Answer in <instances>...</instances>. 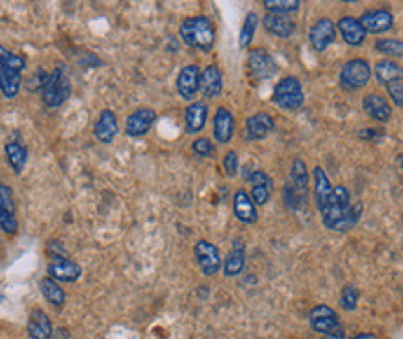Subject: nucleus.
Returning <instances> with one entry per match:
<instances>
[{
    "mask_svg": "<svg viewBox=\"0 0 403 339\" xmlns=\"http://www.w3.org/2000/svg\"><path fill=\"white\" fill-rule=\"evenodd\" d=\"M359 289H357L355 286H351V284H348V286L342 287V291H340V297H339V306L342 308V310H346V312H353L357 308V302H359Z\"/></svg>",
    "mask_w": 403,
    "mask_h": 339,
    "instance_id": "nucleus-33",
    "label": "nucleus"
},
{
    "mask_svg": "<svg viewBox=\"0 0 403 339\" xmlns=\"http://www.w3.org/2000/svg\"><path fill=\"white\" fill-rule=\"evenodd\" d=\"M236 130V119L227 106H219L212 119V136L216 143L227 145L233 141Z\"/></svg>",
    "mask_w": 403,
    "mask_h": 339,
    "instance_id": "nucleus-16",
    "label": "nucleus"
},
{
    "mask_svg": "<svg viewBox=\"0 0 403 339\" xmlns=\"http://www.w3.org/2000/svg\"><path fill=\"white\" fill-rule=\"evenodd\" d=\"M275 128V121L270 113L266 112H259L253 113L245 119V127H244V138L245 141H264Z\"/></svg>",
    "mask_w": 403,
    "mask_h": 339,
    "instance_id": "nucleus-14",
    "label": "nucleus"
},
{
    "mask_svg": "<svg viewBox=\"0 0 403 339\" xmlns=\"http://www.w3.org/2000/svg\"><path fill=\"white\" fill-rule=\"evenodd\" d=\"M374 50H376V52H379V54H385V56H388V59L402 58L403 43H402V39H394V38L376 39V43H374Z\"/></svg>",
    "mask_w": 403,
    "mask_h": 339,
    "instance_id": "nucleus-32",
    "label": "nucleus"
},
{
    "mask_svg": "<svg viewBox=\"0 0 403 339\" xmlns=\"http://www.w3.org/2000/svg\"><path fill=\"white\" fill-rule=\"evenodd\" d=\"M259 15H257V11H250L247 15H245L244 22H242V28H240V38H238V45L242 50L251 47V43L255 39L257 28H259Z\"/></svg>",
    "mask_w": 403,
    "mask_h": 339,
    "instance_id": "nucleus-30",
    "label": "nucleus"
},
{
    "mask_svg": "<svg viewBox=\"0 0 403 339\" xmlns=\"http://www.w3.org/2000/svg\"><path fill=\"white\" fill-rule=\"evenodd\" d=\"M390 101L394 102V106L402 108L403 106V80H396V82H390V84L385 85Z\"/></svg>",
    "mask_w": 403,
    "mask_h": 339,
    "instance_id": "nucleus-39",
    "label": "nucleus"
},
{
    "mask_svg": "<svg viewBox=\"0 0 403 339\" xmlns=\"http://www.w3.org/2000/svg\"><path fill=\"white\" fill-rule=\"evenodd\" d=\"M351 339H377V336L374 332H361V334H357L355 338Z\"/></svg>",
    "mask_w": 403,
    "mask_h": 339,
    "instance_id": "nucleus-45",
    "label": "nucleus"
},
{
    "mask_svg": "<svg viewBox=\"0 0 403 339\" xmlns=\"http://www.w3.org/2000/svg\"><path fill=\"white\" fill-rule=\"evenodd\" d=\"M0 208L6 212L15 213V201H13V191L0 182Z\"/></svg>",
    "mask_w": 403,
    "mask_h": 339,
    "instance_id": "nucleus-40",
    "label": "nucleus"
},
{
    "mask_svg": "<svg viewBox=\"0 0 403 339\" xmlns=\"http://www.w3.org/2000/svg\"><path fill=\"white\" fill-rule=\"evenodd\" d=\"M67 338H69V330L58 329L53 332V339H67Z\"/></svg>",
    "mask_w": 403,
    "mask_h": 339,
    "instance_id": "nucleus-44",
    "label": "nucleus"
},
{
    "mask_svg": "<svg viewBox=\"0 0 403 339\" xmlns=\"http://www.w3.org/2000/svg\"><path fill=\"white\" fill-rule=\"evenodd\" d=\"M320 339H346V334H344V330L339 326V329L329 332V334H324Z\"/></svg>",
    "mask_w": 403,
    "mask_h": 339,
    "instance_id": "nucleus-43",
    "label": "nucleus"
},
{
    "mask_svg": "<svg viewBox=\"0 0 403 339\" xmlns=\"http://www.w3.org/2000/svg\"><path fill=\"white\" fill-rule=\"evenodd\" d=\"M290 184L292 187H296L299 193L308 196V167L305 164V159L296 158L292 161V167H290Z\"/></svg>",
    "mask_w": 403,
    "mask_h": 339,
    "instance_id": "nucleus-29",
    "label": "nucleus"
},
{
    "mask_svg": "<svg viewBox=\"0 0 403 339\" xmlns=\"http://www.w3.org/2000/svg\"><path fill=\"white\" fill-rule=\"evenodd\" d=\"M233 213L242 224H255L259 221L257 206L250 199V193L245 189H236L233 196Z\"/></svg>",
    "mask_w": 403,
    "mask_h": 339,
    "instance_id": "nucleus-20",
    "label": "nucleus"
},
{
    "mask_svg": "<svg viewBox=\"0 0 403 339\" xmlns=\"http://www.w3.org/2000/svg\"><path fill=\"white\" fill-rule=\"evenodd\" d=\"M314 202L322 215V223L331 232H350L361 219L362 206L353 204L351 191L344 184L333 186L320 165L313 169Z\"/></svg>",
    "mask_w": 403,
    "mask_h": 339,
    "instance_id": "nucleus-1",
    "label": "nucleus"
},
{
    "mask_svg": "<svg viewBox=\"0 0 403 339\" xmlns=\"http://www.w3.org/2000/svg\"><path fill=\"white\" fill-rule=\"evenodd\" d=\"M262 6H264L266 13L288 17L301 8V0H262Z\"/></svg>",
    "mask_w": 403,
    "mask_h": 339,
    "instance_id": "nucleus-31",
    "label": "nucleus"
},
{
    "mask_svg": "<svg viewBox=\"0 0 403 339\" xmlns=\"http://www.w3.org/2000/svg\"><path fill=\"white\" fill-rule=\"evenodd\" d=\"M385 132L383 130H377V128H364L359 132V138L364 139V141H379V138H383Z\"/></svg>",
    "mask_w": 403,
    "mask_h": 339,
    "instance_id": "nucleus-42",
    "label": "nucleus"
},
{
    "mask_svg": "<svg viewBox=\"0 0 403 339\" xmlns=\"http://www.w3.org/2000/svg\"><path fill=\"white\" fill-rule=\"evenodd\" d=\"M208 104L205 101H193L186 106L184 112V130L188 134H199L207 127Z\"/></svg>",
    "mask_w": 403,
    "mask_h": 339,
    "instance_id": "nucleus-21",
    "label": "nucleus"
},
{
    "mask_svg": "<svg viewBox=\"0 0 403 339\" xmlns=\"http://www.w3.org/2000/svg\"><path fill=\"white\" fill-rule=\"evenodd\" d=\"M199 91L205 99H218L223 93V73L216 64L207 65L201 71Z\"/></svg>",
    "mask_w": 403,
    "mask_h": 339,
    "instance_id": "nucleus-19",
    "label": "nucleus"
},
{
    "mask_svg": "<svg viewBox=\"0 0 403 339\" xmlns=\"http://www.w3.org/2000/svg\"><path fill=\"white\" fill-rule=\"evenodd\" d=\"M334 28H336V34H340V38L344 39L346 45H350V47H361L362 43L367 41V32L362 30L357 17H340Z\"/></svg>",
    "mask_w": 403,
    "mask_h": 339,
    "instance_id": "nucleus-18",
    "label": "nucleus"
},
{
    "mask_svg": "<svg viewBox=\"0 0 403 339\" xmlns=\"http://www.w3.org/2000/svg\"><path fill=\"white\" fill-rule=\"evenodd\" d=\"M279 73L275 58L266 48L255 47L247 54V75L253 82L260 84L266 80H271Z\"/></svg>",
    "mask_w": 403,
    "mask_h": 339,
    "instance_id": "nucleus-7",
    "label": "nucleus"
},
{
    "mask_svg": "<svg viewBox=\"0 0 403 339\" xmlns=\"http://www.w3.org/2000/svg\"><path fill=\"white\" fill-rule=\"evenodd\" d=\"M361 22L362 30L368 34H387L394 28V13L387 8H376V10L362 11V15L357 19Z\"/></svg>",
    "mask_w": 403,
    "mask_h": 339,
    "instance_id": "nucleus-9",
    "label": "nucleus"
},
{
    "mask_svg": "<svg viewBox=\"0 0 403 339\" xmlns=\"http://www.w3.org/2000/svg\"><path fill=\"white\" fill-rule=\"evenodd\" d=\"M25 67L27 62L22 56L0 45V93L4 99H15L19 95Z\"/></svg>",
    "mask_w": 403,
    "mask_h": 339,
    "instance_id": "nucleus-3",
    "label": "nucleus"
},
{
    "mask_svg": "<svg viewBox=\"0 0 403 339\" xmlns=\"http://www.w3.org/2000/svg\"><path fill=\"white\" fill-rule=\"evenodd\" d=\"M245 267V245L240 239H234L233 249L228 250L227 258L221 261L223 275L227 278H234V276L242 275V271Z\"/></svg>",
    "mask_w": 403,
    "mask_h": 339,
    "instance_id": "nucleus-24",
    "label": "nucleus"
},
{
    "mask_svg": "<svg viewBox=\"0 0 403 339\" xmlns=\"http://www.w3.org/2000/svg\"><path fill=\"white\" fill-rule=\"evenodd\" d=\"M376 75L377 84L387 85L390 82H396V80H403V67L396 62V59H379L376 65H374V71Z\"/></svg>",
    "mask_w": 403,
    "mask_h": 339,
    "instance_id": "nucleus-26",
    "label": "nucleus"
},
{
    "mask_svg": "<svg viewBox=\"0 0 403 339\" xmlns=\"http://www.w3.org/2000/svg\"><path fill=\"white\" fill-rule=\"evenodd\" d=\"M48 78V73L47 71L43 69H37L36 73H34V76H30V80L27 82V87L28 91H41V87L45 85V82H47Z\"/></svg>",
    "mask_w": 403,
    "mask_h": 339,
    "instance_id": "nucleus-41",
    "label": "nucleus"
},
{
    "mask_svg": "<svg viewBox=\"0 0 403 339\" xmlns=\"http://www.w3.org/2000/svg\"><path fill=\"white\" fill-rule=\"evenodd\" d=\"M247 193H250V199L253 201L255 206H266V204L270 202L271 187L255 186V187H251V191H247Z\"/></svg>",
    "mask_w": 403,
    "mask_h": 339,
    "instance_id": "nucleus-38",
    "label": "nucleus"
},
{
    "mask_svg": "<svg viewBox=\"0 0 403 339\" xmlns=\"http://www.w3.org/2000/svg\"><path fill=\"white\" fill-rule=\"evenodd\" d=\"M244 180L247 184H251V187L255 186H266V187H273V180L270 178V175L262 169H253V171H244L242 173Z\"/></svg>",
    "mask_w": 403,
    "mask_h": 339,
    "instance_id": "nucleus-34",
    "label": "nucleus"
},
{
    "mask_svg": "<svg viewBox=\"0 0 403 339\" xmlns=\"http://www.w3.org/2000/svg\"><path fill=\"white\" fill-rule=\"evenodd\" d=\"M371 80V67L364 58L348 59L339 73V84L344 91H361Z\"/></svg>",
    "mask_w": 403,
    "mask_h": 339,
    "instance_id": "nucleus-6",
    "label": "nucleus"
},
{
    "mask_svg": "<svg viewBox=\"0 0 403 339\" xmlns=\"http://www.w3.org/2000/svg\"><path fill=\"white\" fill-rule=\"evenodd\" d=\"M336 41V28L329 17H320L308 30V43L316 52H325Z\"/></svg>",
    "mask_w": 403,
    "mask_h": 339,
    "instance_id": "nucleus-10",
    "label": "nucleus"
},
{
    "mask_svg": "<svg viewBox=\"0 0 403 339\" xmlns=\"http://www.w3.org/2000/svg\"><path fill=\"white\" fill-rule=\"evenodd\" d=\"M27 330L30 339H53V323H50L47 313L39 308L32 310V313H30Z\"/></svg>",
    "mask_w": 403,
    "mask_h": 339,
    "instance_id": "nucleus-25",
    "label": "nucleus"
},
{
    "mask_svg": "<svg viewBox=\"0 0 403 339\" xmlns=\"http://www.w3.org/2000/svg\"><path fill=\"white\" fill-rule=\"evenodd\" d=\"M362 112L370 117L371 121L379 122V124H387L392 117V104L379 93H368L362 99Z\"/></svg>",
    "mask_w": 403,
    "mask_h": 339,
    "instance_id": "nucleus-17",
    "label": "nucleus"
},
{
    "mask_svg": "<svg viewBox=\"0 0 403 339\" xmlns=\"http://www.w3.org/2000/svg\"><path fill=\"white\" fill-rule=\"evenodd\" d=\"M199 78H201V67L197 64L184 65L177 75V93L184 101H193L199 93Z\"/></svg>",
    "mask_w": 403,
    "mask_h": 339,
    "instance_id": "nucleus-15",
    "label": "nucleus"
},
{
    "mask_svg": "<svg viewBox=\"0 0 403 339\" xmlns=\"http://www.w3.org/2000/svg\"><path fill=\"white\" fill-rule=\"evenodd\" d=\"M39 289H41V295L45 298H47L53 306L60 308L64 306L65 304V298H67V295H65L64 287L60 286L58 282L53 280V278H48V276H45V278H41L39 280Z\"/></svg>",
    "mask_w": 403,
    "mask_h": 339,
    "instance_id": "nucleus-28",
    "label": "nucleus"
},
{
    "mask_svg": "<svg viewBox=\"0 0 403 339\" xmlns=\"http://www.w3.org/2000/svg\"><path fill=\"white\" fill-rule=\"evenodd\" d=\"M179 38L188 48L210 52L216 45V27L207 15L188 17L179 27Z\"/></svg>",
    "mask_w": 403,
    "mask_h": 339,
    "instance_id": "nucleus-2",
    "label": "nucleus"
},
{
    "mask_svg": "<svg viewBox=\"0 0 403 339\" xmlns=\"http://www.w3.org/2000/svg\"><path fill=\"white\" fill-rule=\"evenodd\" d=\"M308 323H310V329H313L316 334L324 336L339 329L340 319L339 313L334 312L333 308L327 306V304H318V306H314L313 310H310V313H308Z\"/></svg>",
    "mask_w": 403,
    "mask_h": 339,
    "instance_id": "nucleus-13",
    "label": "nucleus"
},
{
    "mask_svg": "<svg viewBox=\"0 0 403 339\" xmlns=\"http://www.w3.org/2000/svg\"><path fill=\"white\" fill-rule=\"evenodd\" d=\"M271 102L282 112L294 113L299 112L305 104V91H303L301 80L297 76H285L273 87Z\"/></svg>",
    "mask_w": 403,
    "mask_h": 339,
    "instance_id": "nucleus-4",
    "label": "nucleus"
},
{
    "mask_svg": "<svg viewBox=\"0 0 403 339\" xmlns=\"http://www.w3.org/2000/svg\"><path fill=\"white\" fill-rule=\"evenodd\" d=\"M6 152V159H8V164L13 169L15 175H21L22 169H25V165L28 161V150L25 145L17 143V141H10V143H6L4 147Z\"/></svg>",
    "mask_w": 403,
    "mask_h": 339,
    "instance_id": "nucleus-27",
    "label": "nucleus"
},
{
    "mask_svg": "<svg viewBox=\"0 0 403 339\" xmlns=\"http://www.w3.org/2000/svg\"><path fill=\"white\" fill-rule=\"evenodd\" d=\"M119 134V122H117L116 113L111 110H102L101 115L97 117L95 127H93V136L101 143H111Z\"/></svg>",
    "mask_w": 403,
    "mask_h": 339,
    "instance_id": "nucleus-22",
    "label": "nucleus"
},
{
    "mask_svg": "<svg viewBox=\"0 0 403 339\" xmlns=\"http://www.w3.org/2000/svg\"><path fill=\"white\" fill-rule=\"evenodd\" d=\"M47 273L48 278H53L58 284L60 282L71 284V282H76L82 276V267L76 261L71 260L69 256H58V258H50Z\"/></svg>",
    "mask_w": 403,
    "mask_h": 339,
    "instance_id": "nucleus-12",
    "label": "nucleus"
},
{
    "mask_svg": "<svg viewBox=\"0 0 403 339\" xmlns=\"http://www.w3.org/2000/svg\"><path fill=\"white\" fill-rule=\"evenodd\" d=\"M71 78L64 65H58L53 73H48V78L41 87V101L45 106L58 108L71 96Z\"/></svg>",
    "mask_w": 403,
    "mask_h": 339,
    "instance_id": "nucleus-5",
    "label": "nucleus"
},
{
    "mask_svg": "<svg viewBox=\"0 0 403 339\" xmlns=\"http://www.w3.org/2000/svg\"><path fill=\"white\" fill-rule=\"evenodd\" d=\"M0 230L8 236H13L19 230V221H17L15 213L6 212L0 208Z\"/></svg>",
    "mask_w": 403,
    "mask_h": 339,
    "instance_id": "nucleus-37",
    "label": "nucleus"
},
{
    "mask_svg": "<svg viewBox=\"0 0 403 339\" xmlns=\"http://www.w3.org/2000/svg\"><path fill=\"white\" fill-rule=\"evenodd\" d=\"M193 254H196L197 265L203 276H216L221 271V252L208 239H199L193 245Z\"/></svg>",
    "mask_w": 403,
    "mask_h": 339,
    "instance_id": "nucleus-8",
    "label": "nucleus"
},
{
    "mask_svg": "<svg viewBox=\"0 0 403 339\" xmlns=\"http://www.w3.org/2000/svg\"><path fill=\"white\" fill-rule=\"evenodd\" d=\"M191 152L201 158H214L216 156V145L210 138H197L191 143Z\"/></svg>",
    "mask_w": 403,
    "mask_h": 339,
    "instance_id": "nucleus-35",
    "label": "nucleus"
},
{
    "mask_svg": "<svg viewBox=\"0 0 403 339\" xmlns=\"http://www.w3.org/2000/svg\"><path fill=\"white\" fill-rule=\"evenodd\" d=\"M156 119H158V113L154 112L153 108H138L127 117L125 132H127L128 138H144L145 134H149V130L153 128Z\"/></svg>",
    "mask_w": 403,
    "mask_h": 339,
    "instance_id": "nucleus-11",
    "label": "nucleus"
},
{
    "mask_svg": "<svg viewBox=\"0 0 403 339\" xmlns=\"http://www.w3.org/2000/svg\"><path fill=\"white\" fill-rule=\"evenodd\" d=\"M262 27L270 36L279 39H290L296 34V22L290 19V17L282 15H271V13H266L262 17Z\"/></svg>",
    "mask_w": 403,
    "mask_h": 339,
    "instance_id": "nucleus-23",
    "label": "nucleus"
},
{
    "mask_svg": "<svg viewBox=\"0 0 403 339\" xmlns=\"http://www.w3.org/2000/svg\"><path fill=\"white\" fill-rule=\"evenodd\" d=\"M223 169H225V175L228 178H234V176L238 175L240 171V159H238V152L236 150H227L225 156H223Z\"/></svg>",
    "mask_w": 403,
    "mask_h": 339,
    "instance_id": "nucleus-36",
    "label": "nucleus"
},
{
    "mask_svg": "<svg viewBox=\"0 0 403 339\" xmlns=\"http://www.w3.org/2000/svg\"><path fill=\"white\" fill-rule=\"evenodd\" d=\"M2 302H4V295H0V304H2Z\"/></svg>",
    "mask_w": 403,
    "mask_h": 339,
    "instance_id": "nucleus-46",
    "label": "nucleus"
}]
</instances>
